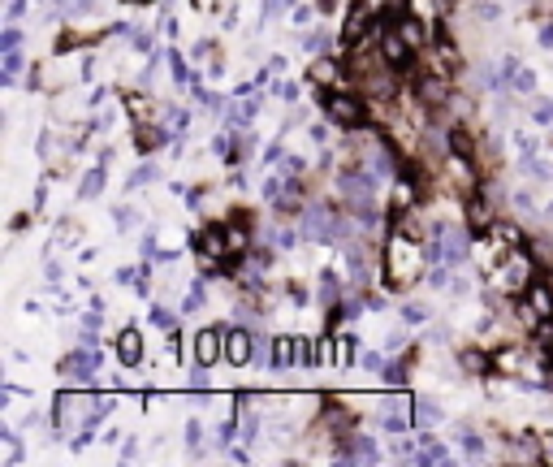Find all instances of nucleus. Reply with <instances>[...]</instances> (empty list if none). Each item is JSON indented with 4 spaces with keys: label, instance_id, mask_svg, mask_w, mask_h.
Returning <instances> with one entry per match:
<instances>
[{
    "label": "nucleus",
    "instance_id": "1",
    "mask_svg": "<svg viewBox=\"0 0 553 467\" xmlns=\"http://www.w3.org/2000/svg\"><path fill=\"white\" fill-rule=\"evenodd\" d=\"M316 104L324 109V117L342 126V130H367L372 126V100L355 87H328V91H316Z\"/></svg>",
    "mask_w": 553,
    "mask_h": 467
},
{
    "label": "nucleus",
    "instance_id": "2",
    "mask_svg": "<svg viewBox=\"0 0 553 467\" xmlns=\"http://www.w3.org/2000/svg\"><path fill=\"white\" fill-rule=\"evenodd\" d=\"M385 454H380V446L372 441V437H363V433H346V437H338V450H333V463H380Z\"/></svg>",
    "mask_w": 553,
    "mask_h": 467
},
{
    "label": "nucleus",
    "instance_id": "3",
    "mask_svg": "<svg viewBox=\"0 0 553 467\" xmlns=\"http://www.w3.org/2000/svg\"><path fill=\"white\" fill-rule=\"evenodd\" d=\"M104 368V355H100V346H74L65 359H61V372L70 377V381H91L95 372Z\"/></svg>",
    "mask_w": 553,
    "mask_h": 467
},
{
    "label": "nucleus",
    "instance_id": "4",
    "mask_svg": "<svg viewBox=\"0 0 553 467\" xmlns=\"http://www.w3.org/2000/svg\"><path fill=\"white\" fill-rule=\"evenodd\" d=\"M307 87H316V91H328V87H350V78H346V65H338L333 57H316L311 65H307Z\"/></svg>",
    "mask_w": 553,
    "mask_h": 467
},
{
    "label": "nucleus",
    "instance_id": "5",
    "mask_svg": "<svg viewBox=\"0 0 553 467\" xmlns=\"http://www.w3.org/2000/svg\"><path fill=\"white\" fill-rule=\"evenodd\" d=\"M251 359H255V329H247V325L225 329V363L242 368V363H251Z\"/></svg>",
    "mask_w": 553,
    "mask_h": 467
},
{
    "label": "nucleus",
    "instance_id": "6",
    "mask_svg": "<svg viewBox=\"0 0 553 467\" xmlns=\"http://www.w3.org/2000/svg\"><path fill=\"white\" fill-rule=\"evenodd\" d=\"M225 359V329L220 325H208V329H199L195 333V363H220Z\"/></svg>",
    "mask_w": 553,
    "mask_h": 467
},
{
    "label": "nucleus",
    "instance_id": "7",
    "mask_svg": "<svg viewBox=\"0 0 553 467\" xmlns=\"http://www.w3.org/2000/svg\"><path fill=\"white\" fill-rule=\"evenodd\" d=\"M169 143H173V134L164 130V126H156V122H143V126H134V151H139V156H151V151L169 147Z\"/></svg>",
    "mask_w": 553,
    "mask_h": 467
},
{
    "label": "nucleus",
    "instance_id": "8",
    "mask_svg": "<svg viewBox=\"0 0 553 467\" xmlns=\"http://www.w3.org/2000/svg\"><path fill=\"white\" fill-rule=\"evenodd\" d=\"M415 437H419V454H415V467H428V463H454L450 446L441 441V437H432V429H424V433H415Z\"/></svg>",
    "mask_w": 553,
    "mask_h": 467
},
{
    "label": "nucleus",
    "instance_id": "9",
    "mask_svg": "<svg viewBox=\"0 0 553 467\" xmlns=\"http://www.w3.org/2000/svg\"><path fill=\"white\" fill-rule=\"evenodd\" d=\"M143 355H147V346H143V333H139L134 325H126V329L117 333V359L126 363V368H139V363H143Z\"/></svg>",
    "mask_w": 553,
    "mask_h": 467
},
{
    "label": "nucleus",
    "instance_id": "10",
    "mask_svg": "<svg viewBox=\"0 0 553 467\" xmlns=\"http://www.w3.org/2000/svg\"><path fill=\"white\" fill-rule=\"evenodd\" d=\"M415 363H419V350H415V346H407V350H402V359H390V363H385V372H380V377H385V385H390V390H402Z\"/></svg>",
    "mask_w": 553,
    "mask_h": 467
},
{
    "label": "nucleus",
    "instance_id": "11",
    "mask_svg": "<svg viewBox=\"0 0 553 467\" xmlns=\"http://www.w3.org/2000/svg\"><path fill=\"white\" fill-rule=\"evenodd\" d=\"M441 420H446V411H441L432 398H415V402H411V429H415V433H424V429H436Z\"/></svg>",
    "mask_w": 553,
    "mask_h": 467
},
{
    "label": "nucleus",
    "instance_id": "12",
    "mask_svg": "<svg viewBox=\"0 0 553 467\" xmlns=\"http://www.w3.org/2000/svg\"><path fill=\"white\" fill-rule=\"evenodd\" d=\"M398 35H402V39H407L415 52H424V48L432 43V31H428V22H424L419 14H407V18L398 22Z\"/></svg>",
    "mask_w": 553,
    "mask_h": 467
},
{
    "label": "nucleus",
    "instance_id": "13",
    "mask_svg": "<svg viewBox=\"0 0 553 467\" xmlns=\"http://www.w3.org/2000/svg\"><path fill=\"white\" fill-rule=\"evenodd\" d=\"M458 363H463V372H467V377L497 372V368H493V350H484V346H467V350L458 355Z\"/></svg>",
    "mask_w": 553,
    "mask_h": 467
},
{
    "label": "nucleus",
    "instance_id": "14",
    "mask_svg": "<svg viewBox=\"0 0 553 467\" xmlns=\"http://www.w3.org/2000/svg\"><path fill=\"white\" fill-rule=\"evenodd\" d=\"M299 363V338H272V368H294Z\"/></svg>",
    "mask_w": 553,
    "mask_h": 467
},
{
    "label": "nucleus",
    "instance_id": "15",
    "mask_svg": "<svg viewBox=\"0 0 553 467\" xmlns=\"http://www.w3.org/2000/svg\"><path fill=\"white\" fill-rule=\"evenodd\" d=\"M164 65H169L173 87H186V82H190V65H186V57H182L178 48H169V52H164Z\"/></svg>",
    "mask_w": 553,
    "mask_h": 467
},
{
    "label": "nucleus",
    "instance_id": "16",
    "mask_svg": "<svg viewBox=\"0 0 553 467\" xmlns=\"http://www.w3.org/2000/svg\"><path fill=\"white\" fill-rule=\"evenodd\" d=\"M104 182H108V165L100 161V165H95V169L82 178V186H78V199H95V195L104 190Z\"/></svg>",
    "mask_w": 553,
    "mask_h": 467
},
{
    "label": "nucleus",
    "instance_id": "17",
    "mask_svg": "<svg viewBox=\"0 0 553 467\" xmlns=\"http://www.w3.org/2000/svg\"><path fill=\"white\" fill-rule=\"evenodd\" d=\"M0 65H5V74H0V82H5V87H14V82H18V74L26 70V57H22L18 48H9V52H5V61H0Z\"/></svg>",
    "mask_w": 553,
    "mask_h": 467
},
{
    "label": "nucleus",
    "instance_id": "18",
    "mask_svg": "<svg viewBox=\"0 0 553 467\" xmlns=\"http://www.w3.org/2000/svg\"><path fill=\"white\" fill-rule=\"evenodd\" d=\"M156 178H160V165H156V161H143V165H139V169H134V173L126 178V190H139V186H151Z\"/></svg>",
    "mask_w": 553,
    "mask_h": 467
},
{
    "label": "nucleus",
    "instance_id": "19",
    "mask_svg": "<svg viewBox=\"0 0 553 467\" xmlns=\"http://www.w3.org/2000/svg\"><path fill=\"white\" fill-rule=\"evenodd\" d=\"M355 359H359V333H338V363L350 368Z\"/></svg>",
    "mask_w": 553,
    "mask_h": 467
},
{
    "label": "nucleus",
    "instance_id": "20",
    "mask_svg": "<svg viewBox=\"0 0 553 467\" xmlns=\"http://www.w3.org/2000/svg\"><path fill=\"white\" fill-rule=\"evenodd\" d=\"M203 299H208V277H199V281L190 286V294H186V303H182V316H195V311H203Z\"/></svg>",
    "mask_w": 553,
    "mask_h": 467
},
{
    "label": "nucleus",
    "instance_id": "21",
    "mask_svg": "<svg viewBox=\"0 0 553 467\" xmlns=\"http://www.w3.org/2000/svg\"><path fill=\"white\" fill-rule=\"evenodd\" d=\"M303 48H307V57H324V52L333 48V35L328 31H311V35H303Z\"/></svg>",
    "mask_w": 553,
    "mask_h": 467
},
{
    "label": "nucleus",
    "instance_id": "22",
    "mask_svg": "<svg viewBox=\"0 0 553 467\" xmlns=\"http://www.w3.org/2000/svg\"><path fill=\"white\" fill-rule=\"evenodd\" d=\"M320 363V338H299V368H316Z\"/></svg>",
    "mask_w": 553,
    "mask_h": 467
},
{
    "label": "nucleus",
    "instance_id": "23",
    "mask_svg": "<svg viewBox=\"0 0 553 467\" xmlns=\"http://www.w3.org/2000/svg\"><path fill=\"white\" fill-rule=\"evenodd\" d=\"M91 39H95V35H82V31H70V26H65V31L57 35V52L65 57V52H74V48H82V43H91Z\"/></svg>",
    "mask_w": 553,
    "mask_h": 467
},
{
    "label": "nucleus",
    "instance_id": "24",
    "mask_svg": "<svg viewBox=\"0 0 553 467\" xmlns=\"http://www.w3.org/2000/svg\"><path fill=\"white\" fill-rule=\"evenodd\" d=\"M463 458H471V463L488 458V441H484L480 433H467V437H463Z\"/></svg>",
    "mask_w": 553,
    "mask_h": 467
},
{
    "label": "nucleus",
    "instance_id": "25",
    "mask_svg": "<svg viewBox=\"0 0 553 467\" xmlns=\"http://www.w3.org/2000/svg\"><path fill=\"white\" fill-rule=\"evenodd\" d=\"M195 100H199V109H208V113H225V95H220V91L195 87Z\"/></svg>",
    "mask_w": 553,
    "mask_h": 467
},
{
    "label": "nucleus",
    "instance_id": "26",
    "mask_svg": "<svg viewBox=\"0 0 553 467\" xmlns=\"http://www.w3.org/2000/svg\"><path fill=\"white\" fill-rule=\"evenodd\" d=\"M272 247H276V251H294V247H299V230L276 225V230H272Z\"/></svg>",
    "mask_w": 553,
    "mask_h": 467
},
{
    "label": "nucleus",
    "instance_id": "27",
    "mask_svg": "<svg viewBox=\"0 0 553 467\" xmlns=\"http://www.w3.org/2000/svg\"><path fill=\"white\" fill-rule=\"evenodd\" d=\"M151 325H156V329H164V333H169V329H178V316H173V311H169V307H160V303H151Z\"/></svg>",
    "mask_w": 553,
    "mask_h": 467
},
{
    "label": "nucleus",
    "instance_id": "28",
    "mask_svg": "<svg viewBox=\"0 0 553 467\" xmlns=\"http://www.w3.org/2000/svg\"><path fill=\"white\" fill-rule=\"evenodd\" d=\"M95 9H100V0H70V5H65V18L78 22V18H87V14H95Z\"/></svg>",
    "mask_w": 553,
    "mask_h": 467
},
{
    "label": "nucleus",
    "instance_id": "29",
    "mask_svg": "<svg viewBox=\"0 0 553 467\" xmlns=\"http://www.w3.org/2000/svg\"><path fill=\"white\" fill-rule=\"evenodd\" d=\"M402 325H428V303H407L402 307Z\"/></svg>",
    "mask_w": 553,
    "mask_h": 467
},
{
    "label": "nucleus",
    "instance_id": "30",
    "mask_svg": "<svg viewBox=\"0 0 553 467\" xmlns=\"http://www.w3.org/2000/svg\"><path fill=\"white\" fill-rule=\"evenodd\" d=\"M22 39H26V31H22L18 22H9V26H5V35H0V52H9V48H22Z\"/></svg>",
    "mask_w": 553,
    "mask_h": 467
},
{
    "label": "nucleus",
    "instance_id": "31",
    "mask_svg": "<svg viewBox=\"0 0 553 467\" xmlns=\"http://www.w3.org/2000/svg\"><path fill=\"white\" fill-rule=\"evenodd\" d=\"M78 234H82V225H78V221H61V225H57V242H61V247H74V242H78Z\"/></svg>",
    "mask_w": 553,
    "mask_h": 467
},
{
    "label": "nucleus",
    "instance_id": "32",
    "mask_svg": "<svg viewBox=\"0 0 553 467\" xmlns=\"http://www.w3.org/2000/svg\"><path fill=\"white\" fill-rule=\"evenodd\" d=\"M272 259H276V247H255V251H251V264L264 269V273L272 269Z\"/></svg>",
    "mask_w": 553,
    "mask_h": 467
},
{
    "label": "nucleus",
    "instance_id": "33",
    "mask_svg": "<svg viewBox=\"0 0 553 467\" xmlns=\"http://www.w3.org/2000/svg\"><path fill=\"white\" fill-rule=\"evenodd\" d=\"M532 117H536L540 126H553V100H540V95H536V104H532Z\"/></svg>",
    "mask_w": 553,
    "mask_h": 467
},
{
    "label": "nucleus",
    "instance_id": "34",
    "mask_svg": "<svg viewBox=\"0 0 553 467\" xmlns=\"http://www.w3.org/2000/svg\"><path fill=\"white\" fill-rule=\"evenodd\" d=\"M281 173H286V178H307V161H303V156H286V161H281Z\"/></svg>",
    "mask_w": 553,
    "mask_h": 467
},
{
    "label": "nucleus",
    "instance_id": "35",
    "mask_svg": "<svg viewBox=\"0 0 553 467\" xmlns=\"http://www.w3.org/2000/svg\"><path fill=\"white\" fill-rule=\"evenodd\" d=\"M130 48L143 52V57H151V35L147 31H130Z\"/></svg>",
    "mask_w": 553,
    "mask_h": 467
},
{
    "label": "nucleus",
    "instance_id": "36",
    "mask_svg": "<svg viewBox=\"0 0 553 467\" xmlns=\"http://www.w3.org/2000/svg\"><path fill=\"white\" fill-rule=\"evenodd\" d=\"M359 363H363V368H367V372H385V363H390V359H385L380 350H367V355L359 359Z\"/></svg>",
    "mask_w": 553,
    "mask_h": 467
},
{
    "label": "nucleus",
    "instance_id": "37",
    "mask_svg": "<svg viewBox=\"0 0 553 467\" xmlns=\"http://www.w3.org/2000/svg\"><path fill=\"white\" fill-rule=\"evenodd\" d=\"M320 14V5H294V26H307Z\"/></svg>",
    "mask_w": 553,
    "mask_h": 467
},
{
    "label": "nucleus",
    "instance_id": "38",
    "mask_svg": "<svg viewBox=\"0 0 553 467\" xmlns=\"http://www.w3.org/2000/svg\"><path fill=\"white\" fill-rule=\"evenodd\" d=\"M510 147H515L519 156H536V143H532L527 134H515V139H510Z\"/></svg>",
    "mask_w": 553,
    "mask_h": 467
},
{
    "label": "nucleus",
    "instance_id": "39",
    "mask_svg": "<svg viewBox=\"0 0 553 467\" xmlns=\"http://www.w3.org/2000/svg\"><path fill=\"white\" fill-rule=\"evenodd\" d=\"M186 446H195V450L203 446V424H199V420H190V424H186Z\"/></svg>",
    "mask_w": 553,
    "mask_h": 467
},
{
    "label": "nucleus",
    "instance_id": "40",
    "mask_svg": "<svg viewBox=\"0 0 553 467\" xmlns=\"http://www.w3.org/2000/svg\"><path fill=\"white\" fill-rule=\"evenodd\" d=\"M126 109H130L134 117H143V113H147V95H139V91H134V95H126Z\"/></svg>",
    "mask_w": 553,
    "mask_h": 467
},
{
    "label": "nucleus",
    "instance_id": "41",
    "mask_svg": "<svg viewBox=\"0 0 553 467\" xmlns=\"http://www.w3.org/2000/svg\"><path fill=\"white\" fill-rule=\"evenodd\" d=\"M113 217H117V225H122V230H134V225H139V217L130 213V208H113Z\"/></svg>",
    "mask_w": 553,
    "mask_h": 467
},
{
    "label": "nucleus",
    "instance_id": "42",
    "mask_svg": "<svg viewBox=\"0 0 553 467\" xmlns=\"http://www.w3.org/2000/svg\"><path fill=\"white\" fill-rule=\"evenodd\" d=\"M276 95H281V104H299V82H281Z\"/></svg>",
    "mask_w": 553,
    "mask_h": 467
},
{
    "label": "nucleus",
    "instance_id": "43",
    "mask_svg": "<svg viewBox=\"0 0 553 467\" xmlns=\"http://www.w3.org/2000/svg\"><path fill=\"white\" fill-rule=\"evenodd\" d=\"M307 139L324 147V143H328V126H324V122H316V126H307Z\"/></svg>",
    "mask_w": 553,
    "mask_h": 467
},
{
    "label": "nucleus",
    "instance_id": "44",
    "mask_svg": "<svg viewBox=\"0 0 553 467\" xmlns=\"http://www.w3.org/2000/svg\"><path fill=\"white\" fill-rule=\"evenodd\" d=\"M91 433H95V429H82V433H78V437L70 441V450H74V454H82V450L91 446Z\"/></svg>",
    "mask_w": 553,
    "mask_h": 467
},
{
    "label": "nucleus",
    "instance_id": "45",
    "mask_svg": "<svg viewBox=\"0 0 553 467\" xmlns=\"http://www.w3.org/2000/svg\"><path fill=\"white\" fill-rule=\"evenodd\" d=\"M139 247H143V255H147V259H156V255H160V247H156V234H143V242H139Z\"/></svg>",
    "mask_w": 553,
    "mask_h": 467
},
{
    "label": "nucleus",
    "instance_id": "46",
    "mask_svg": "<svg viewBox=\"0 0 553 467\" xmlns=\"http://www.w3.org/2000/svg\"><path fill=\"white\" fill-rule=\"evenodd\" d=\"M139 458V437H130L126 446H122V463H134Z\"/></svg>",
    "mask_w": 553,
    "mask_h": 467
},
{
    "label": "nucleus",
    "instance_id": "47",
    "mask_svg": "<svg viewBox=\"0 0 553 467\" xmlns=\"http://www.w3.org/2000/svg\"><path fill=\"white\" fill-rule=\"evenodd\" d=\"M26 9H31V0H9V22H18Z\"/></svg>",
    "mask_w": 553,
    "mask_h": 467
},
{
    "label": "nucleus",
    "instance_id": "48",
    "mask_svg": "<svg viewBox=\"0 0 553 467\" xmlns=\"http://www.w3.org/2000/svg\"><path fill=\"white\" fill-rule=\"evenodd\" d=\"M26 225H31V213H18V217H14V221H9V230H14V234H22V230H26Z\"/></svg>",
    "mask_w": 553,
    "mask_h": 467
},
{
    "label": "nucleus",
    "instance_id": "49",
    "mask_svg": "<svg viewBox=\"0 0 553 467\" xmlns=\"http://www.w3.org/2000/svg\"><path fill=\"white\" fill-rule=\"evenodd\" d=\"M402 346H407V342H402V333H390V338H385V350H390V355H394V350H402Z\"/></svg>",
    "mask_w": 553,
    "mask_h": 467
},
{
    "label": "nucleus",
    "instance_id": "50",
    "mask_svg": "<svg viewBox=\"0 0 553 467\" xmlns=\"http://www.w3.org/2000/svg\"><path fill=\"white\" fill-rule=\"evenodd\" d=\"M276 161H281V143H272V147L264 151V165H276Z\"/></svg>",
    "mask_w": 553,
    "mask_h": 467
},
{
    "label": "nucleus",
    "instance_id": "51",
    "mask_svg": "<svg viewBox=\"0 0 553 467\" xmlns=\"http://www.w3.org/2000/svg\"><path fill=\"white\" fill-rule=\"evenodd\" d=\"M61 277H65V269H61V264H57V259H52V264H48V281H52V286H57V281H61Z\"/></svg>",
    "mask_w": 553,
    "mask_h": 467
},
{
    "label": "nucleus",
    "instance_id": "52",
    "mask_svg": "<svg viewBox=\"0 0 553 467\" xmlns=\"http://www.w3.org/2000/svg\"><path fill=\"white\" fill-rule=\"evenodd\" d=\"M316 5H320V14H338V9H342V0H316Z\"/></svg>",
    "mask_w": 553,
    "mask_h": 467
},
{
    "label": "nucleus",
    "instance_id": "53",
    "mask_svg": "<svg viewBox=\"0 0 553 467\" xmlns=\"http://www.w3.org/2000/svg\"><path fill=\"white\" fill-rule=\"evenodd\" d=\"M43 199H48V186L39 182V186H35V203H31V208H35V213H39V208H43Z\"/></svg>",
    "mask_w": 553,
    "mask_h": 467
},
{
    "label": "nucleus",
    "instance_id": "54",
    "mask_svg": "<svg viewBox=\"0 0 553 467\" xmlns=\"http://www.w3.org/2000/svg\"><path fill=\"white\" fill-rule=\"evenodd\" d=\"M82 78H95V57H82V70H78Z\"/></svg>",
    "mask_w": 553,
    "mask_h": 467
},
{
    "label": "nucleus",
    "instance_id": "55",
    "mask_svg": "<svg viewBox=\"0 0 553 467\" xmlns=\"http://www.w3.org/2000/svg\"><path fill=\"white\" fill-rule=\"evenodd\" d=\"M540 48H553V22H549V26H540Z\"/></svg>",
    "mask_w": 553,
    "mask_h": 467
},
{
    "label": "nucleus",
    "instance_id": "56",
    "mask_svg": "<svg viewBox=\"0 0 553 467\" xmlns=\"http://www.w3.org/2000/svg\"><path fill=\"white\" fill-rule=\"evenodd\" d=\"M126 5H156V0H126Z\"/></svg>",
    "mask_w": 553,
    "mask_h": 467
},
{
    "label": "nucleus",
    "instance_id": "57",
    "mask_svg": "<svg viewBox=\"0 0 553 467\" xmlns=\"http://www.w3.org/2000/svg\"><path fill=\"white\" fill-rule=\"evenodd\" d=\"M52 5H57V9H65V5H70V0H52Z\"/></svg>",
    "mask_w": 553,
    "mask_h": 467
},
{
    "label": "nucleus",
    "instance_id": "58",
    "mask_svg": "<svg viewBox=\"0 0 553 467\" xmlns=\"http://www.w3.org/2000/svg\"><path fill=\"white\" fill-rule=\"evenodd\" d=\"M549 147H553V134H549Z\"/></svg>",
    "mask_w": 553,
    "mask_h": 467
}]
</instances>
